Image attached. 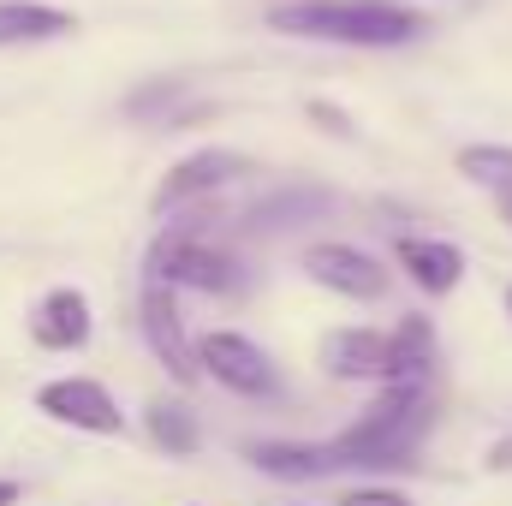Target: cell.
I'll list each match as a JSON object with an SVG mask.
<instances>
[{"label": "cell", "mask_w": 512, "mask_h": 506, "mask_svg": "<svg viewBox=\"0 0 512 506\" xmlns=\"http://www.w3.org/2000/svg\"><path fill=\"white\" fill-rule=\"evenodd\" d=\"M268 24L286 36H322L352 48H399L423 30V18L399 0H298V6H274Z\"/></svg>", "instance_id": "6da1fadb"}, {"label": "cell", "mask_w": 512, "mask_h": 506, "mask_svg": "<svg viewBox=\"0 0 512 506\" xmlns=\"http://www.w3.org/2000/svg\"><path fill=\"white\" fill-rule=\"evenodd\" d=\"M429 387H387L382 399L334 441L346 465H411L417 441L429 435Z\"/></svg>", "instance_id": "7a4b0ae2"}, {"label": "cell", "mask_w": 512, "mask_h": 506, "mask_svg": "<svg viewBox=\"0 0 512 506\" xmlns=\"http://www.w3.org/2000/svg\"><path fill=\"white\" fill-rule=\"evenodd\" d=\"M149 274H161L167 286H191V292H233L239 286V262L197 233H167L149 251Z\"/></svg>", "instance_id": "3957f363"}, {"label": "cell", "mask_w": 512, "mask_h": 506, "mask_svg": "<svg viewBox=\"0 0 512 506\" xmlns=\"http://www.w3.org/2000/svg\"><path fill=\"white\" fill-rule=\"evenodd\" d=\"M143 340H149V352L167 364V376L179 381V387H191V381L203 376V358H197V346L185 340V328H179V304H173V286L161 280V274H143Z\"/></svg>", "instance_id": "277c9868"}, {"label": "cell", "mask_w": 512, "mask_h": 506, "mask_svg": "<svg viewBox=\"0 0 512 506\" xmlns=\"http://www.w3.org/2000/svg\"><path fill=\"white\" fill-rule=\"evenodd\" d=\"M36 405H42L54 423L90 429V435H120V429H126V417H120L114 393H108L102 381H90V376H60V381H48V387L36 393Z\"/></svg>", "instance_id": "5b68a950"}, {"label": "cell", "mask_w": 512, "mask_h": 506, "mask_svg": "<svg viewBox=\"0 0 512 506\" xmlns=\"http://www.w3.org/2000/svg\"><path fill=\"white\" fill-rule=\"evenodd\" d=\"M197 358H203V376H215L233 393H274V364L245 334H203Z\"/></svg>", "instance_id": "8992f818"}, {"label": "cell", "mask_w": 512, "mask_h": 506, "mask_svg": "<svg viewBox=\"0 0 512 506\" xmlns=\"http://www.w3.org/2000/svg\"><path fill=\"white\" fill-rule=\"evenodd\" d=\"M322 370L334 381H387L393 370V334L376 328H340L322 340Z\"/></svg>", "instance_id": "52a82bcc"}, {"label": "cell", "mask_w": 512, "mask_h": 506, "mask_svg": "<svg viewBox=\"0 0 512 506\" xmlns=\"http://www.w3.org/2000/svg\"><path fill=\"white\" fill-rule=\"evenodd\" d=\"M239 173H245V155H233V149H197V155H185V161L155 185V215H161V209H179V203H191V197H203V191L233 185Z\"/></svg>", "instance_id": "ba28073f"}, {"label": "cell", "mask_w": 512, "mask_h": 506, "mask_svg": "<svg viewBox=\"0 0 512 506\" xmlns=\"http://www.w3.org/2000/svg\"><path fill=\"white\" fill-rule=\"evenodd\" d=\"M304 268H310V280H322L328 292H346V298H382L387 292V268L352 245H310Z\"/></svg>", "instance_id": "9c48e42d"}, {"label": "cell", "mask_w": 512, "mask_h": 506, "mask_svg": "<svg viewBox=\"0 0 512 506\" xmlns=\"http://www.w3.org/2000/svg\"><path fill=\"white\" fill-rule=\"evenodd\" d=\"M30 334H36V346H48V352H78V346L90 340V298H84L78 286H54V292L36 304Z\"/></svg>", "instance_id": "30bf717a"}, {"label": "cell", "mask_w": 512, "mask_h": 506, "mask_svg": "<svg viewBox=\"0 0 512 506\" xmlns=\"http://www.w3.org/2000/svg\"><path fill=\"white\" fill-rule=\"evenodd\" d=\"M245 459H251L256 471L280 477V483H316V477H328V471L346 465L334 447H298V441H256Z\"/></svg>", "instance_id": "8fae6325"}, {"label": "cell", "mask_w": 512, "mask_h": 506, "mask_svg": "<svg viewBox=\"0 0 512 506\" xmlns=\"http://www.w3.org/2000/svg\"><path fill=\"white\" fill-rule=\"evenodd\" d=\"M399 268L423 286V292H453L465 280V251L447 239H399Z\"/></svg>", "instance_id": "7c38bea8"}, {"label": "cell", "mask_w": 512, "mask_h": 506, "mask_svg": "<svg viewBox=\"0 0 512 506\" xmlns=\"http://www.w3.org/2000/svg\"><path fill=\"white\" fill-rule=\"evenodd\" d=\"M429 376H435V328L423 316H399L387 387H429Z\"/></svg>", "instance_id": "4fadbf2b"}, {"label": "cell", "mask_w": 512, "mask_h": 506, "mask_svg": "<svg viewBox=\"0 0 512 506\" xmlns=\"http://www.w3.org/2000/svg\"><path fill=\"white\" fill-rule=\"evenodd\" d=\"M72 30V12L42 6V0H0V48H24V42H54Z\"/></svg>", "instance_id": "5bb4252c"}, {"label": "cell", "mask_w": 512, "mask_h": 506, "mask_svg": "<svg viewBox=\"0 0 512 506\" xmlns=\"http://www.w3.org/2000/svg\"><path fill=\"white\" fill-rule=\"evenodd\" d=\"M459 173H465L477 191L495 197L501 221L512 227V149H501V143H471V149H459Z\"/></svg>", "instance_id": "9a60e30c"}, {"label": "cell", "mask_w": 512, "mask_h": 506, "mask_svg": "<svg viewBox=\"0 0 512 506\" xmlns=\"http://www.w3.org/2000/svg\"><path fill=\"white\" fill-rule=\"evenodd\" d=\"M149 435L161 441V453H197V417L185 411V405H155L149 411Z\"/></svg>", "instance_id": "2e32d148"}, {"label": "cell", "mask_w": 512, "mask_h": 506, "mask_svg": "<svg viewBox=\"0 0 512 506\" xmlns=\"http://www.w3.org/2000/svg\"><path fill=\"white\" fill-rule=\"evenodd\" d=\"M322 203H328L322 191H286V197H274V203H256V209H251V227H262V233H268V227L304 221V215H310V209H322Z\"/></svg>", "instance_id": "e0dca14e"}, {"label": "cell", "mask_w": 512, "mask_h": 506, "mask_svg": "<svg viewBox=\"0 0 512 506\" xmlns=\"http://www.w3.org/2000/svg\"><path fill=\"white\" fill-rule=\"evenodd\" d=\"M340 506H411V501H405L399 489H352Z\"/></svg>", "instance_id": "ac0fdd59"}, {"label": "cell", "mask_w": 512, "mask_h": 506, "mask_svg": "<svg viewBox=\"0 0 512 506\" xmlns=\"http://www.w3.org/2000/svg\"><path fill=\"white\" fill-rule=\"evenodd\" d=\"M0 506H18V483H6V477H0Z\"/></svg>", "instance_id": "d6986e66"}, {"label": "cell", "mask_w": 512, "mask_h": 506, "mask_svg": "<svg viewBox=\"0 0 512 506\" xmlns=\"http://www.w3.org/2000/svg\"><path fill=\"white\" fill-rule=\"evenodd\" d=\"M489 465H512V441H507V447H495V453H489Z\"/></svg>", "instance_id": "ffe728a7"}, {"label": "cell", "mask_w": 512, "mask_h": 506, "mask_svg": "<svg viewBox=\"0 0 512 506\" xmlns=\"http://www.w3.org/2000/svg\"><path fill=\"white\" fill-rule=\"evenodd\" d=\"M507 310H512V292H507Z\"/></svg>", "instance_id": "44dd1931"}]
</instances>
